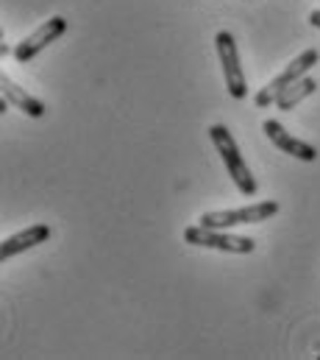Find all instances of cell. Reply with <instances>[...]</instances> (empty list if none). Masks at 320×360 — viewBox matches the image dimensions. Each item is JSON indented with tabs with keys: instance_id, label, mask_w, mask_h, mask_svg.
<instances>
[{
	"instance_id": "7a4b0ae2",
	"label": "cell",
	"mask_w": 320,
	"mask_h": 360,
	"mask_svg": "<svg viewBox=\"0 0 320 360\" xmlns=\"http://www.w3.org/2000/svg\"><path fill=\"white\" fill-rule=\"evenodd\" d=\"M276 212H279V201L267 198V201L248 204V207H240V210L204 212L198 221H201V226H209V229H232V226H240V224H262V221H270Z\"/></svg>"
},
{
	"instance_id": "ba28073f",
	"label": "cell",
	"mask_w": 320,
	"mask_h": 360,
	"mask_svg": "<svg viewBox=\"0 0 320 360\" xmlns=\"http://www.w3.org/2000/svg\"><path fill=\"white\" fill-rule=\"evenodd\" d=\"M48 238H51V226L48 224H34V226L6 238L3 246H0V257L11 260V257H17V255H22V252H28V249H34L39 243H48Z\"/></svg>"
},
{
	"instance_id": "3957f363",
	"label": "cell",
	"mask_w": 320,
	"mask_h": 360,
	"mask_svg": "<svg viewBox=\"0 0 320 360\" xmlns=\"http://www.w3.org/2000/svg\"><path fill=\"white\" fill-rule=\"evenodd\" d=\"M318 59H320V53L315 51V48H309V51H304V53H298L273 82H267L262 90L256 92V98H253V103L259 106V109H267L270 103H276L279 101V95L287 90L293 82H298L301 76H307L315 65H318Z\"/></svg>"
},
{
	"instance_id": "52a82bcc",
	"label": "cell",
	"mask_w": 320,
	"mask_h": 360,
	"mask_svg": "<svg viewBox=\"0 0 320 360\" xmlns=\"http://www.w3.org/2000/svg\"><path fill=\"white\" fill-rule=\"evenodd\" d=\"M262 129H265L267 140H270L279 151L290 154L293 160H301V162H315V160H318V151H315L309 143H304V140L293 137V134H290L279 120H265V123H262Z\"/></svg>"
},
{
	"instance_id": "8992f818",
	"label": "cell",
	"mask_w": 320,
	"mask_h": 360,
	"mask_svg": "<svg viewBox=\"0 0 320 360\" xmlns=\"http://www.w3.org/2000/svg\"><path fill=\"white\" fill-rule=\"evenodd\" d=\"M65 31H67V20L56 14V17H51L48 22H42L34 34H28L22 42H17V48H14L11 56H14L20 65H28V62H31L34 56H39L51 42H56Z\"/></svg>"
},
{
	"instance_id": "8fae6325",
	"label": "cell",
	"mask_w": 320,
	"mask_h": 360,
	"mask_svg": "<svg viewBox=\"0 0 320 360\" xmlns=\"http://www.w3.org/2000/svg\"><path fill=\"white\" fill-rule=\"evenodd\" d=\"M309 22H312L315 28H320V8H315V11L309 14Z\"/></svg>"
},
{
	"instance_id": "6da1fadb",
	"label": "cell",
	"mask_w": 320,
	"mask_h": 360,
	"mask_svg": "<svg viewBox=\"0 0 320 360\" xmlns=\"http://www.w3.org/2000/svg\"><path fill=\"white\" fill-rule=\"evenodd\" d=\"M209 137H212V143H215V148H218V154H220V160H223L229 176L237 184V190H240L242 195H256V187H259V184L253 179L248 162L242 160V154H240V148H237V143H234V137H232V131H229L226 126L215 123V126L209 129Z\"/></svg>"
},
{
	"instance_id": "5b68a950",
	"label": "cell",
	"mask_w": 320,
	"mask_h": 360,
	"mask_svg": "<svg viewBox=\"0 0 320 360\" xmlns=\"http://www.w3.org/2000/svg\"><path fill=\"white\" fill-rule=\"evenodd\" d=\"M215 45H218L220 68H223V76H226V90H229L232 98L242 101V98L248 95V84H245V73H242L234 34H232V31H220V34L215 37Z\"/></svg>"
},
{
	"instance_id": "277c9868",
	"label": "cell",
	"mask_w": 320,
	"mask_h": 360,
	"mask_svg": "<svg viewBox=\"0 0 320 360\" xmlns=\"http://www.w3.org/2000/svg\"><path fill=\"white\" fill-rule=\"evenodd\" d=\"M184 240L189 246H201V249H218V252H229V255H251L256 249L253 238H242V235H229L226 229H209V226H189L184 229Z\"/></svg>"
},
{
	"instance_id": "9c48e42d",
	"label": "cell",
	"mask_w": 320,
	"mask_h": 360,
	"mask_svg": "<svg viewBox=\"0 0 320 360\" xmlns=\"http://www.w3.org/2000/svg\"><path fill=\"white\" fill-rule=\"evenodd\" d=\"M0 87H3V98H8V103L14 109H20L28 117H42L45 115V103L39 98H34L31 92H25L17 82H11L8 76H0Z\"/></svg>"
},
{
	"instance_id": "30bf717a",
	"label": "cell",
	"mask_w": 320,
	"mask_h": 360,
	"mask_svg": "<svg viewBox=\"0 0 320 360\" xmlns=\"http://www.w3.org/2000/svg\"><path fill=\"white\" fill-rule=\"evenodd\" d=\"M315 90H318V82L307 73V76H301L298 82H293L287 90L279 95V101H276V106L281 109V112H290V109H295L301 101H307L309 95H315Z\"/></svg>"
}]
</instances>
